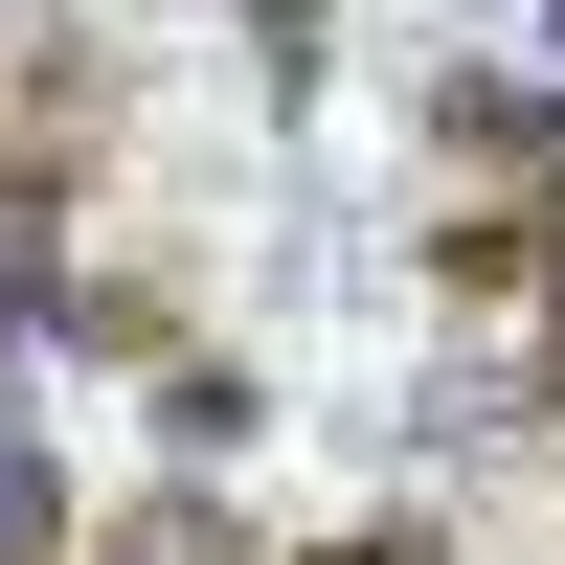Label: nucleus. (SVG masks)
<instances>
[{"instance_id": "f03ea898", "label": "nucleus", "mask_w": 565, "mask_h": 565, "mask_svg": "<svg viewBox=\"0 0 565 565\" xmlns=\"http://www.w3.org/2000/svg\"><path fill=\"white\" fill-rule=\"evenodd\" d=\"M45 340H90V362H159V295H136V271H68V295H45Z\"/></svg>"}, {"instance_id": "39448f33", "label": "nucleus", "mask_w": 565, "mask_h": 565, "mask_svg": "<svg viewBox=\"0 0 565 565\" xmlns=\"http://www.w3.org/2000/svg\"><path fill=\"white\" fill-rule=\"evenodd\" d=\"M226 23H249V45H271V90H295V68H317V0H226Z\"/></svg>"}, {"instance_id": "20e7f679", "label": "nucleus", "mask_w": 565, "mask_h": 565, "mask_svg": "<svg viewBox=\"0 0 565 565\" xmlns=\"http://www.w3.org/2000/svg\"><path fill=\"white\" fill-rule=\"evenodd\" d=\"M114 565H226V521H204V498H159V521H136Z\"/></svg>"}, {"instance_id": "f257e3e1", "label": "nucleus", "mask_w": 565, "mask_h": 565, "mask_svg": "<svg viewBox=\"0 0 565 565\" xmlns=\"http://www.w3.org/2000/svg\"><path fill=\"white\" fill-rule=\"evenodd\" d=\"M430 159H476V181H565V90H543V68H452V90H430Z\"/></svg>"}, {"instance_id": "7ed1b4c3", "label": "nucleus", "mask_w": 565, "mask_h": 565, "mask_svg": "<svg viewBox=\"0 0 565 565\" xmlns=\"http://www.w3.org/2000/svg\"><path fill=\"white\" fill-rule=\"evenodd\" d=\"M68 543V498H45V452H0V565H45Z\"/></svg>"}]
</instances>
